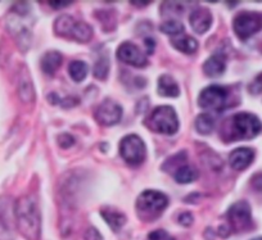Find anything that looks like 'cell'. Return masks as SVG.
Instances as JSON below:
<instances>
[{"mask_svg":"<svg viewBox=\"0 0 262 240\" xmlns=\"http://www.w3.org/2000/svg\"><path fill=\"white\" fill-rule=\"evenodd\" d=\"M49 6L54 9L66 8V7L71 6V2H49Z\"/></svg>","mask_w":262,"mask_h":240,"instance_id":"obj_32","label":"cell"},{"mask_svg":"<svg viewBox=\"0 0 262 240\" xmlns=\"http://www.w3.org/2000/svg\"><path fill=\"white\" fill-rule=\"evenodd\" d=\"M226 70V57L221 53L213 54L203 64V72L208 77H219Z\"/></svg>","mask_w":262,"mask_h":240,"instance_id":"obj_14","label":"cell"},{"mask_svg":"<svg viewBox=\"0 0 262 240\" xmlns=\"http://www.w3.org/2000/svg\"><path fill=\"white\" fill-rule=\"evenodd\" d=\"M198 176H200V173H198L196 168L189 165H183L178 170L173 171V179L179 184L193 183V181H195L198 179Z\"/></svg>","mask_w":262,"mask_h":240,"instance_id":"obj_20","label":"cell"},{"mask_svg":"<svg viewBox=\"0 0 262 240\" xmlns=\"http://www.w3.org/2000/svg\"><path fill=\"white\" fill-rule=\"evenodd\" d=\"M63 57L59 52H55V50H50L47 52L41 58V62H40V67H41L42 72L48 76H53L57 73L58 68L62 66Z\"/></svg>","mask_w":262,"mask_h":240,"instance_id":"obj_16","label":"cell"},{"mask_svg":"<svg viewBox=\"0 0 262 240\" xmlns=\"http://www.w3.org/2000/svg\"><path fill=\"white\" fill-rule=\"evenodd\" d=\"M252 186H253L256 190L262 191V173H258V175H256L252 179Z\"/></svg>","mask_w":262,"mask_h":240,"instance_id":"obj_31","label":"cell"},{"mask_svg":"<svg viewBox=\"0 0 262 240\" xmlns=\"http://www.w3.org/2000/svg\"><path fill=\"white\" fill-rule=\"evenodd\" d=\"M58 144H59L60 148L69 149L75 144V138L70 134H62V135L58 136Z\"/></svg>","mask_w":262,"mask_h":240,"instance_id":"obj_27","label":"cell"},{"mask_svg":"<svg viewBox=\"0 0 262 240\" xmlns=\"http://www.w3.org/2000/svg\"><path fill=\"white\" fill-rule=\"evenodd\" d=\"M252 240H262V236H259V237H254V239H252Z\"/></svg>","mask_w":262,"mask_h":240,"instance_id":"obj_35","label":"cell"},{"mask_svg":"<svg viewBox=\"0 0 262 240\" xmlns=\"http://www.w3.org/2000/svg\"><path fill=\"white\" fill-rule=\"evenodd\" d=\"M193 221H194V217L190 212H181L178 217V222L181 225V226H185V227L191 226Z\"/></svg>","mask_w":262,"mask_h":240,"instance_id":"obj_29","label":"cell"},{"mask_svg":"<svg viewBox=\"0 0 262 240\" xmlns=\"http://www.w3.org/2000/svg\"><path fill=\"white\" fill-rule=\"evenodd\" d=\"M89 72V67L82 60H72L69 66V75L75 82L84 81Z\"/></svg>","mask_w":262,"mask_h":240,"instance_id":"obj_21","label":"cell"},{"mask_svg":"<svg viewBox=\"0 0 262 240\" xmlns=\"http://www.w3.org/2000/svg\"><path fill=\"white\" fill-rule=\"evenodd\" d=\"M229 102V92L220 85H211L203 89L198 97L201 108L208 111H223Z\"/></svg>","mask_w":262,"mask_h":240,"instance_id":"obj_9","label":"cell"},{"mask_svg":"<svg viewBox=\"0 0 262 240\" xmlns=\"http://www.w3.org/2000/svg\"><path fill=\"white\" fill-rule=\"evenodd\" d=\"M18 94L21 98L22 102L25 103H31L35 99V90L34 85H32L30 76L27 72H22L21 77H19V84H18Z\"/></svg>","mask_w":262,"mask_h":240,"instance_id":"obj_19","label":"cell"},{"mask_svg":"<svg viewBox=\"0 0 262 240\" xmlns=\"http://www.w3.org/2000/svg\"><path fill=\"white\" fill-rule=\"evenodd\" d=\"M161 31L166 35H170V36H179L184 32V25L181 24L179 19H173V18H168L161 25Z\"/></svg>","mask_w":262,"mask_h":240,"instance_id":"obj_25","label":"cell"},{"mask_svg":"<svg viewBox=\"0 0 262 240\" xmlns=\"http://www.w3.org/2000/svg\"><path fill=\"white\" fill-rule=\"evenodd\" d=\"M54 32L57 36L71 39L77 42H88L92 40L93 27L84 21H77L70 14H62L54 22Z\"/></svg>","mask_w":262,"mask_h":240,"instance_id":"obj_3","label":"cell"},{"mask_svg":"<svg viewBox=\"0 0 262 240\" xmlns=\"http://www.w3.org/2000/svg\"><path fill=\"white\" fill-rule=\"evenodd\" d=\"M18 231L26 240H40L41 214L34 197L24 195L16 202L13 208Z\"/></svg>","mask_w":262,"mask_h":240,"instance_id":"obj_1","label":"cell"},{"mask_svg":"<svg viewBox=\"0 0 262 240\" xmlns=\"http://www.w3.org/2000/svg\"><path fill=\"white\" fill-rule=\"evenodd\" d=\"M133 6H139V7H145L148 6V4H150L149 2H142V3H139V2H133Z\"/></svg>","mask_w":262,"mask_h":240,"instance_id":"obj_34","label":"cell"},{"mask_svg":"<svg viewBox=\"0 0 262 240\" xmlns=\"http://www.w3.org/2000/svg\"><path fill=\"white\" fill-rule=\"evenodd\" d=\"M110 58H108L107 53H103L99 55L94 66V76L99 80H105L110 72Z\"/></svg>","mask_w":262,"mask_h":240,"instance_id":"obj_24","label":"cell"},{"mask_svg":"<svg viewBox=\"0 0 262 240\" xmlns=\"http://www.w3.org/2000/svg\"><path fill=\"white\" fill-rule=\"evenodd\" d=\"M84 239L85 240H104L103 239L102 234H100V232L98 231L94 226L88 227L86 231H85V234H84Z\"/></svg>","mask_w":262,"mask_h":240,"instance_id":"obj_30","label":"cell"},{"mask_svg":"<svg viewBox=\"0 0 262 240\" xmlns=\"http://www.w3.org/2000/svg\"><path fill=\"white\" fill-rule=\"evenodd\" d=\"M148 240H175L173 236H171L167 231L165 230H155V231L149 232L148 235Z\"/></svg>","mask_w":262,"mask_h":240,"instance_id":"obj_28","label":"cell"},{"mask_svg":"<svg viewBox=\"0 0 262 240\" xmlns=\"http://www.w3.org/2000/svg\"><path fill=\"white\" fill-rule=\"evenodd\" d=\"M248 90L251 94H254V95L261 94L262 93V72L253 78V81L249 84Z\"/></svg>","mask_w":262,"mask_h":240,"instance_id":"obj_26","label":"cell"},{"mask_svg":"<svg viewBox=\"0 0 262 240\" xmlns=\"http://www.w3.org/2000/svg\"><path fill=\"white\" fill-rule=\"evenodd\" d=\"M120 154L122 159L130 166H138L144 162L147 157V148L144 141L138 135H126L120 143Z\"/></svg>","mask_w":262,"mask_h":240,"instance_id":"obj_6","label":"cell"},{"mask_svg":"<svg viewBox=\"0 0 262 240\" xmlns=\"http://www.w3.org/2000/svg\"><path fill=\"white\" fill-rule=\"evenodd\" d=\"M253 159L254 151L251 148L242 146V148H236L231 151L230 156H229V163H230L231 168H234V170L243 171L251 166Z\"/></svg>","mask_w":262,"mask_h":240,"instance_id":"obj_13","label":"cell"},{"mask_svg":"<svg viewBox=\"0 0 262 240\" xmlns=\"http://www.w3.org/2000/svg\"><path fill=\"white\" fill-rule=\"evenodd\" d=\"M228 224L225 225L231 232H242L252 226L251 207L247 202L241 201L234 203L226 212Z\"/></svg>","mask_w":262,"mask_h":240,"instance_id":"obj_7","label":"cell"},{"mask_svg":"<svg viewBox=\"0 0 262 240\" xmlns=\"http://www.w3.org/2000/svg\"><path fill=\"white\" fill-rule=\"evenodd\" d=\"M233 29L241 40H247L262 29V13L258 12H241L233 21Z\"/></svg>","mask_w":262,"mask_h":240,"instance_id":"obj_8","label":"cell"},{"mask_svg":"<svg viewBox=\"0 0 262 240\" xmlns=\"http://www.w3.org/2000/svg\"><path fill=\"white\" fill-rule=\"evenodd\" d=\"M145 41V45H147V50H148V53H153V50H155V45H156V42H155V39H150V37H147V39L144 40Z\"/></svg>","mask_w":262,"mask_h":240,"instance_id":"obj_33","label":"cell"},{"mask_svg":"<svg viewBox=\"0 0 262 240\" xmlns=\"http://www.w3.org/2000/svg\"><path fill=\"white\" fill-rule=\"evenodd\" d=\"M100 214L104 219V221L107 222L108 226L113 230V231H120L123 226H125L126 219L125 213H122L118 209L112 208V207H104V208L100 209Z\"/></svg>","mask_w":262,"mask_h":240,"instance_id":"obj_15","label":"cell"},{"mask_svg":"<svg viewBox=\"0 0 262 240\" xmlns=\"http://www.w3.org/2000/svg\"><path fill=\"white\" fill-rule=\"evenodd\" d=\"M95 120L102 126H115L122 118V107L115 100L105 99L95 110Z\"/></svg>","mask_w":262,"mask_h":240,"instance_id":"obj_10","label":"cell"},{"mask_svg":"<svg viewBox=\"0 0 262 240\" xmlns=\"http://www.w3.org/2000/svg\"><path fill=\"white\" fill-rule=\"evenodd\" d=\"M145 123L148 128L163 135H173L179 130L178 115L170 105H160L155 108L147 117Z\"/></svg>","mask_w":262,"mask_h":240,"instance_id":"obj_5","label":"cell"},{"mask_svg":"<svg viewBox=\"0 0 262 240\" xmlns=\"http://www.w3.org/2000/svg\"><path fill=\"white\" fill-rule=\"evenodd\" d=\"M117 58L125 64L137 68H143L148 64L145 54L134 42H122L117 49Z\"/></svg>","mask_w":262,"mask_h":240,"instance_id":"obj_11","label":"cell"},{"mask_svg":"<svg viewBox=\"0 0 262 240\" xmlns=\"http://www.w3.org/2000/svg\"><path fill=\"white\" fill-rule=\"evenodd\" d=\"M215 128V118L210 113H202L195 120V130L202 135H208Z\"/></svg>","mask_w":262,"mask_h":240,"instance_id":"obj_22","label":"cell"},{"mask_svg":"<svg viewBox=\"0 0 262 240\" xmlns=\"http://www.w3.org/2000/svg\"><path fill=\"white\" fill-rule=\"evenodd\" d=\"M171 44L184 54H193L198 50V41L189 35H179L171 40Z\"/></svg>","mask_w":262,"mask_h":240,"instance_id":"obj_18","label":"cell"},{"mask_svg":"<svg viewBox=\"0 0 262 240\" xmlns=\"http://www.w3.org/2000/svg\"><path fill=\"white\" fill-rule=\"evenodd\" d=\"M168 198L158 190H145L138 197L137 212L143 221H155L167 208Z\"/></svg>","mask_w":262,"mask_h":240,"instance_id":"obj_4","label":"cell"},{"mask_svg":"<svg viewBox=\"0 0 262 240\" xmlns=\"http://www.w3.org/2000/svg\"><path fill=\"white\" fill-rule=\"evenodd\" d=\"M189 22H190L191 29L196 34H205L212 26V13H211V11L208 8L200 7V8H195L191 12L190 16H189Z\"/></svg>","mask_w":262,"mask_h":240,"instance_id":"obj_12","label":"cell"},{"mask_svg":"<svg viewBox=\"0 0 262 240\" xmlns=\"http://www.w3.org/2000/svg\"><path fill=\"white\" fill-rule=\"evenodd\" d=\"M261 121L252 113L242 112L236 113L223 130V139L225 141L244 140V139H253L261 133Z\"/></svg>","mask_w":262,"mask_h":240,"instance_id":"obj_2","label":"cell"},{"mask_svg":"<svg viewBox=\"0 0 262 240\" xmlns=\"http://www.w3.org/2000/svg\"><path fill=\"white\" fill-rule=\"evenodd\" d=\"M157 90L158 94L167 98H176L180 94V88L178 82L168 75H163L158 78Z\"/></svg>","mask_w":262,"mask_h":240,"instance_id":"obj_17","label":"cell"},{"mask_svg":"<svg viewBox=\"0 0 262 240\" xmlns=\"http://www.w3.org/2000/svg\"><path fill=\"white\" fill-rule=\"evenodd\" d=\"M7 204H0V240H13V232H12L9 220L6 214Z\"/></svg>","mask_w":262,"mask_h":240,"instance_id":"obj_23","label":"cell"}]
</instances>
